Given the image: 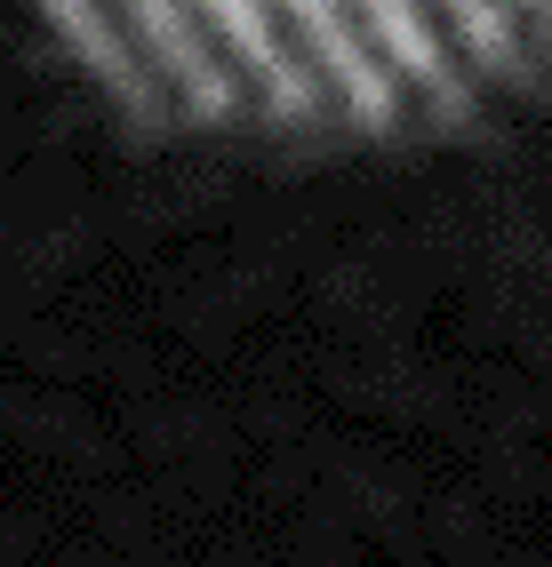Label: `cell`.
I'll return each mask as SVG.
<instances>
[{"label":"cell","mask_w":552,"mask_h":567,"mask_svg":"<svg viewBox=\"0 0 552 567\" xmlns=\"http://www.w3.org/2000/svg\"><path fill=\"white\" fill-rule=\"evenodd\" d=\"M121 104L233 136H400L552 72V0H32Z\"/></svg>","instance_id":"cell-1"}]
</instances>
